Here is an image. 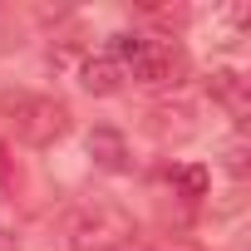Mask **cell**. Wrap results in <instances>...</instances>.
Masks as SVG:
<instances>
[{"mask_svg":"<svg viewBox=\"0 0 251 251\" xmlns=\"http://www.w3.org/2000/svg\"><path fill=\"white\" fill-rule=\"evenodd\" d=\"M133 236H138L133 212L118 207V202H108V197L84 202V207L64 222V241H69V251H123Z\"/></svg>","mask_w":251,"mask_h":251,"instance_id":"obj_1","label":"cell"},{"mask_svg":"<svg viewBox=\"0 0 251 251\" xmlns=\"http://www.w3.org/2000/svg\"><path fill=\"white\" fill-rule=\"evenodd\" d=\"M0 108L10 113L15 138L30 148H50L69 133V108L50 94H15V99H0Z\"/></svg>","mask_w":251,"mask_h":251,"instance_id":"obj_2","label":"cell"},{"mask_svg":"<svg viewBox=\"0 0 251 251\" xmlns=\"http://www.w3.org/2000/svg\"><path fill=\"white\" fill-rule=\"evenodd\" d=\"M182 69H187V59H182V50L177 45H168V40H148L143 45V54L123 69V74H133L138 84H177L182 79Z\"/></svg>","mask_w":251,"mask_h":251,"instance_id":"obj_3","label":"cell"},{"mask_svg":"<svg viewBox=\"0 0 251 251\" xmlns=\"http://www.w3.org/2000/svg\"><path fill=\"white\" fill-rule=\"evenodd\" d=\"M207 99L222 103L231 118H246V108H251V99H246V79H241V69H231V64L207 69Z\"/></svg>","mask_w":251,"mask_h":251,"instance_id":"obj_4","label":"cell"},{"mask_svg":"<svg viewBox=\"0 0 251 251\" xmlns=\"http://www.w3.org/2000/svg\"><path fill=\"white\" fill-rule=\"evenodd\" d=\"M89 158L103 173H128V138H123L118 128H108V123H99V128L89 133Z\"/></svg>","mask_w":251,"mask_h":251,"instance_id":"obj_5","label":"cell"},{"mask_svg":"<svg viewBox=\"0 0 251 251\" xmlns=\"http://www.w3.org/2000/svg\"><path fill=\"white\" fill-rule=\"evenodd\" d=\"M123 79H128V74H123V64H118V59H108V54H89V59H84V69H79V84H84L94 99L118 94V89H123Z\"/></svg>","mask_w":251,"mask_h":251,"instance_id":"obj_6","label":"cell"},{"mask_svg":"<svg viewBox=\"0 0 251 251\" xmlns=\"http://www.w3.org/2000/svg\"><path fill=\"white\" fill-rule=\"evenodd\" d=\"M168 182L177 187V197L197 202V197H207V187H212V173H207L202 163H177V168L168 173Z\"/></svg>","mask_w":251,"mask_h":251,"instance_id":"obj_7","label":"cell"},{"mask_svg":"<svg viewBox=\"0 0 251 251\" xmlns=\"http://www.w3.org/2000/svg\"><path fill=\"white\" fill-rule=\"evenodd\" d=\"M143 45H148V35H138V30H118V35H108V50H103V54L128 69V64L143 54Z\"/></svg>","mask_w":251,"mask_h":251,"instance_id":"obj_8","label":"cell"},{"mask_svg":"<svg viewBox=\"0 0 251 251\" xmlns=\"http://www.w3.org/2000/svg\"><path fill=\"white\" fill-rule=\"evenodd\" d=\"M222 163H226V173H231V177H246V143H241V138H236V143H226Z\"/></svg>","mask_w":251,"mask_h":251,"instance_id":"obj_9","label":"cell"}]
</instances>
